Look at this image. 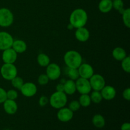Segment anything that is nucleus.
<instances>
[{
	"instance_id": "a211bd4d",
	"label": "nucleus",
	"mask_w": 130,
	"mask_h": 130,
	"mask_svg": "<svg viewBox=\"0 0 130 130\" xmlns=\"http://www.w3.org/2000/svg\"><path fill=\"white\" fill-rule=\"evenodd\" d=\"M76 91V87L75 81L69 79L63 83V92L66 95H72Z\"/></svg>"
},
{
	"instance_id": "412c9836",
	"label": "nucleus",
	"mask_w": 130,
	"mask_h": 130,
	"mask_svg": "<svg viewBox=\"0 0 130 130\" xmlns=\"http://www.w3.org/2000/svg\"><path fill=\"white\" fill-rule=\"evenodd\" d=\"M92 123L97 128H102L105 124V118L101 114H95L92 118Z\"/></svg>"
},
{
	"instance_id": "1a4fd4ad",
	"label": "nucleus",
	"mask_w": 130,
	"mask_h": 130,
	"mask_svg": "<svg viewBox=\"0 0 130 130\" xmlns=\"http://www.w3.org/2000/svg\"><path fill=\"white\" fill-rule=\"evenodd\" d=\"M14 39L10 33L5 31L0 32V50H5L11 48Z\"/></svg>"
},
{
	"instance_id": "473e14b6",
	"label": "nucleus",
	"mask_w": 130,
	"mask_h": 130,
	"mask_svg": "<svg viewBox=\"0 0 130 130\" xmlns=\"http://www.w3.org/2000/svg\"><path fill=\"white\" fill-rule=\"evenodd\" d=\"M49 102V99L47 96H41L39 99V104L41 107H44L47 105Z\"/></svg>"
},
{
	"instance_id": "2f4dec72",
	"label": "nucleus",
	"mask_w": 130,
	"mask_h": 130,
	"mask_svg": "<svg viewBox=\"0 0 130 130\" xmlns=\"http://www.w3.org/2000/svg\"><path fill=\"white\" fill-rule=\"evenodd\" d=\"M6 96H7V99L15 100L18 97V92L16 90L11 89L6 91Z\"/></svg>"
},
{
	"instance_id": "a878e982",
	"label": "nucleus",
	"mask_w": 130,
	"mask_h": 130,
	"mask_svg": "<svg viewBox=\"0 0 130 130\" xmlns=\"http://www.w3.org/2000/svg\"><path fill=\"white\" fill-rule=\"evenodd\" d=\"M90 96L91 102H93L95 104H99L103 100L102 96L100 91H94L93 90V91L91 93Z\"/></svg>"
},
{
	"instance_id": "aec40b11",
	"label": "nucleus",
	"mask_w": 130,
	"mask_h": 130,
	"mask_svg": "<svg viewBox=\"0 0 130 130\" xmlns=\"http://www.w3.org/2000/svg\"><path fill=\"white\" fill-rule=\"evenodd\" d=\"M112 9V0H101L99 4V10L104 13H107Z\"/></svg>"
},
{
	"instance_id": "7c9ffc66",
	"label": "nucleus",
	"mask_w": 130,
	"mask_h": 130,
	"mask_svg": "<svg viewBox=\"0 0 130 130\" xmlns=\"http://www.w3.org/2000/svg\"><path fill=\"white\" fill-rule=\"evenodd\" d=\"M50 79L46 74H41L39 75L38 79V83L41 86H44V85H47L49 82Z\"/></svg>"
},
{
	"instance_id": "c756f323",
	"label": "nucleus",
	"mask_w": 130,
	"mask_h": 130,
	"mask_svg": "<svg viewBox=\"0 0 130 130\" xmlns=\"http://www.w3.org/2000/svg\"><path fill=\"white\" fill-rule=\"evenodd\" d=\"M81 107L79 102L78 100H72L69 104V109L72 110L73 112L77 111Z\"/></svg>"
},
{
	"instance_id": "39448f33",
	"label": "nucleus",
	"mask_w": 130,
	"mask_h": 130,
	"mask_svg": "<svg viewBox=\"0 0 130 130\" xmlns=\"http://www.w3.org/2000/svg\"><path fill=\"white\" fill-rule=\"evenodd\" d=\"M13 14L10 9L6 8H0V27H10L13 23Z\"/></svg>"
},
{
	"instance_id": "f3484780",
	"label": "nucleus",
	"mask_w": 130,
	"mask_h": 130,
	"mask_svg": "<svg viewBox=\"0 0 130 130\" xmlns=\"http://www.w3.org/2000/svg\"><path fill=\"white\" fill-rule=\"evenodd\" d=\"M11 48L17 53H22L26 51L27 46L24 41L21 39H16L13 42Z\"/></svg>"
},
{
	"instance_id": "f257e3e1",
	"label": "nucleus",
	"mask_w": 130,
	"mask_h": 130,
	"mask_svg": "<svg viewBox=\"0 0 130 130\" xmlns=\"http://www.w3.org/2000/svg\"><path fill=\"white\" fill-rule=\"evenodd\" d=\"M88 14L83 8L75 9L69 17V23L75 29L85 27L88 21Z\"/></svg>"
},
{
	"instance_id": "0eeeda50",
	"label": "nucleus",
	"mask_w": 130,
	"mask_h": 130,
	"mask_svg": "<svg viewBox=\"0 0 130 130\" xmlns=\"http://www.w3.org/2000/svg\"><path fill=\"white\" fill-rule=\"evenodd\" d=\"M91 90L94 91H101L102 89L105 86V80L102 75L99 74H94L89 79Z\"/></svg>"
},
{
	"instance_id": "58836bf2",
	"label": "nucleus",
	"mask_w": 130,
	"mask_h": 130,
	"mask_svg": "<svg viewBox=\"0 0 130 130\" xmlns=\"http://www.w3.org/2000/svg\"><path fill=\"white\" fill-rule=\"evenodd\" d=\"M112 1H113V0H112Z\"/></svg>"
},
{
	"instance_id": "7ed1b4c3",
	"label": "nucleus",
	"mask_w": 130,
	"mask_h": 130,
	"mask_svg": "<svg viewBox=\"0 0 130 130\" xmlns=\"http://www.w3.org/2000/svg\"><path fill=\"white\" fill-rule=\"evenodd\" d=\"M51 106L56 109H60L66 106L67 103V95L64 92L57 91L53 93L49 99Z\"/></svg>"
},
{
	"instance_id": "f03ea898",
	"label": "nucleus",
	"mask_w": 130,
	"mask_h": 130,
	"mask_svg": "<svg viewBox=\"0 0 130 130\" xmlns=\"http://www.w3.org/2000/svg\"><path fill=\"white\" fill-rule=\"evenodd\" d=\"M63 60L68 68L77 69L83 63V58L78 52L67 51L63 56Z\"/></svg>"
},
{
	"instance_id": "72a5a7b5",
	"label": "nucleus",
	"mask_w": 130,
	"mask_h": 130,
	"mask_svg": "<svg viewBox=\"0 0 130 130\" xmlns=\"http://www.w3.org/2000/svg\"><path fill=\"white\" fill-rule=\"evenodd\" d=\"M6 99V91L5 89L0 88V104H3Z\"/></svg>"
},
{
	"instance_id": "c9c22d12",
	"label": "nucleus",
	"mask_w": 130,
	"mask_h": 130,
	"mask_svg": "<svg viewBox=\"0 0 130 130\" xmlns=\"http://www.w3.org/2000/svg\"><path fill=\"white\" fill-rule=\"evenodd\" d=\"M121 130H130V124L129 123H123L121 127Z\"/></svg>"
},
{
	"instance_id": "423d86ee",
	"label": "nucleus",
	"mask_w": 130,
	"mask_h": 130,
	"mask_svg": "<svg viewBox=\"0 0 130 130\" xmlns=\"http://www.w3.org/2000/svg\"><path fill=\"white\" fill-rule=\"evenodd\" d=\"M76 91L80 94H89L91 91V85L89 79L79 77L75 81Z\"/></svg>"
},
{
	"instance_id": "c85d7f7f",
	"label": "nucleus",
	"mask_w": 130,
	"mask_h": 130,
	"mask_svg": "<svg viewBox=\"0 0 130 130\" xmlns=\"http://www.w3.org/2000/svg\"><path fill=\"white\" fill-rule=\"evenodd\" d=\"M121 62V67L123 71L127 73L130 72V57L129 56L126 57Z\"/></svg>"
},
{
	"instance_id": "20e7f679",
	"label": "nucleus",
	"mask_w": 130,
	"mask_h": 130,
	"mask_svg": "<svg viewBox=\"0 0 130 130\" xmlns=\"http://www.w3.org/2000/svg\"><path fill=\"white\" fill-rule=\"evenodd\" d=\"M0 73L5 80L11 81L17 76L18 71L14 63H4L1 67Z\"/></svg>"
},
{
	"instance_id": "f8f14e48",
	"label": "nucleus",
	"mask_w": 130,
	"mask_h": 130,
	"mask_svg": "<svg viewBox=\"0 0 130 130\" xmlns=\"http://www.w3.org/2000/svg\"><path fill=\"white\" fill-rule=\"evenodd\" d=\"M79 77L89 79L94 74V70L92 66L87 63H82L77 68Z\"/></svg>"
},
{
	"instance_id": "dca6fc26",
	"label": "nucleus",
	"mask_w": 130,
	"mask_h": 130,
	"mask_svg": "<svg viewBox=\"0 0 130 130\" xmlns=\"http://www.w3.org/2000/svg\"><path fill=\"white\" fill-rule=\"evenodd\" d=\"M3 109L6 114L13 115L17 112L18 110V105L13 100L6 99L3 103Z\"/></svg>"
},
{
	"instance_id": "9d476101",
	"label": "nucleus",
	"mask_w": 130,
	"mask_h": 130,
	"mask_svg": "<svg viewBox=\"0 0 130 130\" xmlns=\"http://www.w3.org/2000/svg\"><path fill=\"white\" fill-rule=\"evenodd\" d=\"M37 90L38 88L35 84L31 82H27L24 83L20 91L24 96L30 98L32 97L36 94Z\"/></svg>"
},
{
	"instance_id": "4c0bfd02",
	"label": "nucleus",
	"mask_w": 130,
	"mask_h": 130,
	"mask_svg": "<svg viewBox=\"0 0 130 130\" xmlns=\"http://www.w3.org/2000/svg\"><path fill=\"white\" fill-rule=\"evenodd\" d=\"M67 29H69V30H72V29H74V27L72 26V25H71L70 23L68 24V25H67Z\"/></svg>"
},
{
	"instance_id": "f704fd0d",
	"label": "nucleus",
	"mask_w": 130,
	"mask_h": 130,
	"mask_svg": "<svg viewBox=\"0 0 130 130\" xmlns=\"http://www.w3.org/2000/svg\"><path fill=\"white\" fill-rule=\"evenodd\" d=\"M123 99H125L127 101H129L130 100V88H126L124 91H123Z\"/></svg>"
},
{
	"instance_id": "6e6552de",
	"label": "nucleus",
	"mask_w": 130,
	"mask_h": 130,
	"mask_svg": "<svg viewBox=\"0 0 130 130\" xmlns=\"http://www.w3.org/2000/svg\"><path fill=\"white\" fill-rule=\"evenodd\" d=\"M46 74L50 80L55 81L58 79L61 75V69L57 63H50L46 67Z\"/></svg>"
},
{
	"instance_id": "cd10ccee",
	"label": "nucleus",
	"mask_w": 130,
	"mask_h": 130,
	"mask_svg": "<svg viewBox=\"0 0 130 130\" xmlns=\"http://www.w3.org/2000/svg\"><path fill=\"white\" fill-rule=\"evenodd\" d=\"M112 8L119 11L121 14L124 10V2L123 0H113L112 1Z\"/></svg>"
},
{
	"instance_id": "ddd939ff",
	"label": "nucleus",
	"mask_w": 130,
	"mask_h": 130,
	"mask_svg": "<svg viewBox=\"0 0 130 130\" xmlns=\"http://www.w3.org/2000/svg\"><path fill=\"white\" fill-rule=\"evenodd\" d=\"M57 116L58 120L63 123H67L70 121L73 118L74 112L70 110L68 107H63L58 109Z\"/></svg>"
},
{
	"instance_id": "2eb2a0df",
	"label": "nucleus",
	"mask_w": 130,
	"mask_h": 130,
	"mask_svg": "<svg viewBox=\"0 0 130 130\" xmlns=\"http://www.w3.org/2000/svg\"><path fill=\"white\" fill-rule=\"evenodd\" d=\"M90 31L85 27H82L76 29V32H75V37L79 41L82 42V43L87 41L90 38Z\"/></svg>"
},
{
	"instance_id": "4468645a",
	"label": "nucleus",
	"mask_w": 130,
	"mask_h": 130,
	"mask_svg": "<svg viewBox=\"0 0 130 130\" xmlns=\"http://www.w3.org/2000/svg\"><path fill=\"white\" fill-rule=\"evenodd\" d=\"M103 99L105 100H111L116 96V90L115 88L110 85H105L100 91Z\"/></svg>"
},
{
	"instance_id": "5701e85b",
	"label": "nucleus",
	"mask_w": 130,
	"mask_h": 130,
	"mask_svg": "<svg viewBox=\"0 0 130 130\" xmlns=\"http://www.w3.org/2000/svg\"><path fill=\"white\" fill-rule=\"evenodd\" d=\"M78 101L81 107H88L91 105V100L89 94H81V96L79 98Z\"/></svg>"
},
{
	"instance_id": "e433bc0d",
	"label": "nucleus",
	"mask_w": 130,
	"mask_h": 130,
	"mask_svg": "<svg viewBox=\"0 0 130 130\" xmlns=\"http://www.w3.org/2000/svg\"><path fill=\"white\" fill-rule=\"evenodd\" d=\"M56 90L57 91H61V92H63V84L59 83L56 86Z\"/></svg>"
},
{
	"instance_id": "b1692460",
	"label": "nucleus",
	"mask_w": 130,
	"mask_h": 130,
	"mask_svg": "<svg viewBox=\"0 0 130 130\" xmlns=\"http://www.w3.org/2000/svg\"><path fill=\"white\" fill-rule=\"evenodd\" d=\"M122 19L124 25L127 28L130 27V9L129 8L124 9L122 13Z\"/></svg>"
},
{
	"instance_id": "393cba45",
	"label": "nucleus",
	"mask_w": 130,
	"mask_h": 130,
	"mask_svg": "<svg viewBox=\"0 0 130 130\" xmlns=\"http://www.w3.org/2000/svg\"><path fill=\"white\" fill-rule=\"evenodd\" d=\"M67 75L70 79L76 81V79L79 77V74L78 69L74 68H68L67 67Z\"/></svg>"
},
{
	"instance_id": "bb28decb",
	"label": "nucleus",
	"mask_w": 130,
	"mask_h": 130,
	"mask_svg": "<svg viewBox=\"0 0 130 130\" xmlns=\"http://www.w3.org/2000/svg\"><path fill=\"white\" fill-rule=\"evenodd\" d=\"M11 83L13 87L17 89V90H20L22 85H24V82L22 77L17 76L16 77H15L13 79L11 80Z\"/></svg>"
},
{
	"instance_id": "9b49d317",
	"label": "nucleus",
	"mask_w": 130,
	"mask_h": 130,
	"mask_svg": "<svg viewBox=\"0 0 130 130\" xmlns=\"http://www.w3.org/2000/svg\"><path fill=\"white\" fill-rule=\"evenodd\" d=\"M18 53L12 48L3 51L2 60L4 63H14L17 59Z\"/></svg>"
},
{
	"instance_id": "4be33fe9",
	"label": "nucleus",
	"mask_w": 130,
	"mask_h": 130,
	"mask_svg": "<svg viewBox=\"0 0 130 130\" xmlns=\"http://www.w3.org/2000/svg\"><path fill=\"white\" fill-rule=\"evenodd\" d=\"M38 64L43 67H46L50 63V58L45 53H39L37 57Z\"/></svg>"
},
{
	"instance_id": "6ab92c4d",
	"label": "nucleus",
	"mask_w": 130,
	"mask_h": 130,
	"mask_svg": "<svg viewBox=\"0 0 130 130\" xmlns=\"http://www.w3.org/2000/svg\"><path fill=\"white\" fill-rule=\"evenodd\" d=\"M112 55L113 58L117 61H122L126 57H127L126 52L121 47H116L114 48L112 52Z\"/></svg>"
}]
</instances>
